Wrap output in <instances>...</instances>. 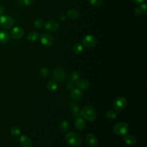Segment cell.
<instances>
[{
	"label": "cell",
	"instance_id": "484cf974",
	"mask_svg": "<svg viewBox=\"0 0 147 147\" xmlns=\"http://www.w3.org/2000/svg\"><path fill=\"white\" fill-rule=\"evenodd\" d=\"M106 117L107 119H114L117 117V111L115 110H109L106 113Z\"/></svg>",
	"mask_w": 147,
	"mask_h": 147
},
{
	"label": "cell",
	"instance_id": "5b68a950",
	"mask_svg": "<svg viewBox=\"0 0 147 147\" xmlns=\"http://www.w3.org/2000/svg\"><path fill=\"white\" fill-rule=\"evenodd\" d=\"M39 37L40 39L41 43L47 47H49L52 46L54 42L53 37L49 33H43Z\"/></svg>",
	"mask_w": 147,
	"mask_h": 147
},
{
	"label": "cell",
	"instance_id": "8fae6325",
	"mask_svg": "<svg viewBox=\"0 0 147 147\" xmlns=\"http://www.w3.org/2000/svg\"><path fill=\"white\" fill-rule=\"evenodd\" d=\"M10 34L13 39L18 40L23 37L24 35V30L20 27L16 26L11 29Z\"/></svg>",
	"mask_w": 147,
	"mask_h": 147
},
{
	"label": "cell",
	"instance_id": "ba28073f",
	"mask_svg": "<svg viewBox=\"0 0 147 147\" xmlns=\"http://www.w3.org/2000/svg\"><path fill=\"white\" fill-rule=\"evenodd\" d=\"M127 104L126 98L123 96H119L115 98L113 102V106L116 111H121L123 110Z\"/></svg>",
	"mask_w": 147,
	"mask_h": 147
},
{
	"label": "cell",
	"instance_id": "4fadbf2b",
	"mask_svg": "<svg viewBox=\"0 0 147 147\" xmlns=\"http://www.w3.org/2000/svg\"><path fill=\"white\" fill-rule=\"evenodd\" d=\"M75 85L80 90L85 91L88 89L90 87V83L86 79H78L76 82H75Z\"/></svg>",
	"mask_w": 147,
	"mask_h": 147
},
{
	"label": "cell",
	"instance_id": "44dd1931",
	"mask_svg": "<svg viewBox=\"0 0 147 147\" xmlns=\"http://www.w3.org/2000/svg\"><path fill=\"white\" fill-rule=\"evenodd\" d=\"M124 141L127 145H134L137 142V139L131 135H127L124 137Z\"/></svg>",
	"mask_w": 147,
	"mask_h": 147
},
{
	"label": "cell",
	"instance_id": "ffe728a7",
	"mask_svg": "<svg viewBox=\"0 0 147 147\" xmlns=\"http://www.w3.org/2000/svg\"><path fill=\"white\" fill-rule=\"evenodd\" d=\"M67 17L71 20L78 19L80 17V12L76 9H70L67 13Z\"/></svg>",
	"mask_w": 147,
	"mask_h": 147
},
{
	"label": "cell",
	"instance_id": "9c48e42d",
	"mask_svg": "<svg viewBox=\"0 0 147 147\" xmlns=\"http://www.w3.org/2000/svg\"><path fill=\"white\" fill-rule=\"evenodd\" d=\"M44 26L47 30L49 32H53L57 31L59 29V24H58V22H57L54 20H49L45 22Z\"/></svg>",
	"mask_w": 147,
	"mask_h": 147
},
{
	"label": "cell",
	"instance_id": "30bf717a",
	"mask_svg": "<svg viewBox=\"0 0 147 147\" xmlns=\"http://www.w3.org/2000/svg\"><path fill=\"white\" fill-rule=\"evenodd\" d=\"M69 109L70 110L72 115L75 118L80 116V111L79 109V105L75 100H72L69 103Z\"/></svg>",
	"mask_w": 147,
	"mask_h": 147
},
{
	"label": "cell",
	"instance_id": "f546056e",
	"mask_svg": "<svg viewBox=\"0 0 147 147\" xmlns=\"http://www.w3.org/2000/svg\"><path fill=\"white\" fill-rule=\"evenodd\" d=\"M39 74L41 77L47 78L48 76V75L49 74V71L47 68L43 67L40 69Z\"/></svg>",
	"mask_w": 147,
	"mask_h": 147
},
{
	"label": "cell",
	"instance_id": "4dcf8cb0",
	"mask_svg": "<svg viewBox=\"0 0 147 147\" xmlns=\"http://www.w3.org/2000/svg\"><path fill=\"white\" fill-rule=\"evenodd\" d=\"M88 1L92 6H99L103 4V0H88Z\"/></svg>",
	"mask_w": 147,
	"mask_h": 147
},
{
	"label": "cell",
	"instance_id": "83f0119b",
	"mask_svg": "<svg viewBox=\"0 0 147 147\" xmlns=\"http://www.w3.org/2000/svg\"><path fill=\"white\" fill-rule=\"evenodd\" d=\"M34 0H18V3L20 5H25L26 6H30L33 5Z\"/></svg>",
	"mask_w": 147,
	"mask_h": 147
},
{
	"label": "cell",
	"instance_id": "e0dca14e",
	"mask_svg": "<svg viewBox=\"0 0 147 147\" xmlns=\"http://www.w3.org/2000/svg\"><path fill=\"white\" fill-rule=\"evenodd\" d=\"M71 96L74 100L78 101L82 99L83 96V94L82 91L79 88H74L71 90Z\"/></svg>",
	"mask_w": 147,
	"mask_h": 147
},
{
	"label": "cell",
	"instance_id": "d6a6232c",
	"mask_svg": "<svg viewBox=\"0 0 147 147\" xmlns=\"http://www.w3.org/2000/svg\"><path fill=\"white\" fill-rule=\"evenodd\" d=\"M146 0H132V1L133 2H134L136 4H138V5H140L142 3H144V2H145Z\"/></svg>",
	"mask_w": 147,
	"mask_h": 147
},
{
	"label": "cell",
	"instance_id": "2e32d148",
	"mask_svg": "<svg viewBox=\"0 0 147 147\" xmlns=\"http://www.w3.org/2000/svg\"><path fill=\"white\" fill-rule=\"evenodd\" d=\"M147 11V5L145 3H142L137 6L134 9V14L136 16L146 14Z\"/></svg>",
	"mask_w": 147,
	"mask_h": 147
},
{
	"label": "cell",
	"instance_id": "52a82bcc",
	"mask_svg": "<svg viewBox=\"0 0 147 147\" xmlns=\"http://www.w3.org/2000/svg\"><path fill=\"white\" fill-rule=\"evenodd\" d=\"M53 78L56 82L62 83L65 78V71L60 67L55 68L53 71Z\"/></svg>",
	"mask_w": 147,
	"mask_h": 147
},
{
	"label": "cell",
	"instance_id": "ac0fdd59",
	"mask_svg": "<svg viewBox=\"0 0 147 147\" xmlns=\"http://www.w3.org/2000/svg\"><path fill=\"white\" fill-rule=\"evenodd\" d=\"M79 78H80V73L77 71H74L69 74L67 80L68 82H71L75 84V82L78 79H79Z\"/></svg>",
	"mask_w": 147,
	"mask_h": 147
},
{
	"label": "cell",
	"instance_id": "7a4b0ae2",
	"mask_svg": "<svg viewBox=\"0 0 147 147\" xmlns=\"http://www.w3.org/2000/svg\"><path fill=\"white\" fill-rule=\"evenodd\" d=\"M80 115L90 121H93L96 118V112L93 107L86 106L80 110Z\"/></svg>",
	"mask_w": 147,
	"mask_h": 147
},
{
	"label": "cell",
	"instance_id": "7402d4cb",
	"mask_svg": "<svg viewBox=\"0 0 147 147\" xmlns=\"http://www.w3.org/2000/svg\"><path fill=\"white\" fill-rule=\"evenodd\" d=\"M59 129L63 133L67 131L69 129V123L68 121L65 119L62 120L59 124Z\"/></svg>",
	"mask_w": 147,
	"mask_h": 147
},
{
	"label": "cell",
	"instance_id": "1f68e13d",
	"mask_svg": "<svg viewBox=\"0 0 147 147\" xmlns=\"http://www.w3.org/2000/svg\"><path fill=\"white\" fill-rule=\"evenodd\" d=\"M74 84L72 83H71V82H68L67 84V88L69 90H72L74 89Z\"/></svg>",
	"mask_w": 147,
	"mask_h": 147
},
{
	"label": "cell",
	"instance_id": "cb8c5ba5",
	"mask_svg": "<svg viewBox=\"0 0 147 147\" xmlns=\"http://www.w3.org/2000/svg\"><path fill=\"white\" fill-rule=\"evenodd\" d=\"M83 50V48L82 45L79 43V42H76L75 43L73 47H72V51L74 52V53L76 54V55H79L80 53H82V52Z\"/></svg>",
	"mask_w": 147,
	"mask_h": 147
},
{
	"label": "cell",
	"instance_id": "7c38bea8",
	"mask_svg": "<svg viewBox=\"0 0 147 147\" xmlns=\"http://www.w3.org/2000/svg\"><path fill=\"white\" fill-rule=\"evenodd\" d=\"M19 142L22 147H32V142L30 138L27 135H22L19 139Z\"/></svg>",
	"mask_w": 147,
	"mask_h": 147
},
{
	"label": "cell",
	"instance_id": "5bb4252c",
	"mask_svg": "<svg viewBox=\"0 0 147 147\" xmlns=\"http://www.w3.org/2000/svg\"><path fill=\"white\" fill-rule=\"evenodd\" d=\"M86 141L87 144L92 147H94L97 146L98 144V141L97 138L92 134H88L86 136Z\"/></svg>",
	"mask_w": 147,
	"mask_h": 147
},
{
	"label": "cell",
	"instance_id": "9a60e30c",
	"mask_svg": "<svg viewBox=\"0 0 147 147\" xmlns=\"http://www.w3.org/2000/svg\"><path fill=\"white\" fill-rule=\"evenodd\" d=\"M74 123L76 128L80 130H83L86 127V122L80 116H78L75 118Z\"/></svg>",
	"mask_w": 147,
	"mask_h": 147
},
{
	"label": "cell",
	"instance_id": "d6986e66",
	"mask_svg": "<svg viewBox=\"0 0 147 147\" xmlns=\"http://www.w3.org/2000/svg\"><path fill=\"white\" fill-rule=\"evenodd\" d=\"M10 34L5 30L0 31V43L6 44L10 40Z\"/></svg>",
	"mask_w": 147,
	"mask_h": 147
},
{
	"label": "cell",
	"instance_id": "d4e9b609",
	"mask_svg": "<svg viewBox=\"0 0 147 147\" xmlns=\"http://www.w3.org/2000/svg\"><path fill=\"white\" fill-rule=\"evenodd\" d=\"M47 88L49 91H54L57 88V84L55 80L49 81L47 84Z\"/></svg>",
	"mask_w": 147,
	"mask_h": 147
},
{
	"label": "cell",
	"instance_id": "6da1fadb",
	"mask_svg": "<svg viewBox=\"0 0 147 147\" xmlns=\"http://www.w3.org/2000/svg\"><path fill=\"white\" fill-rule=\"evenodd\" d=\"M66 142L73 146H79L82 144V138L80 136L74 131H69L65 136Z\"/></svg>",
	"mask_w": 147,
	"mask_h": 147
},
{
	"label": "cell",
	"instance_id": "603a6c76",
	"mask_svg": "<svg viewBox=\"0 0 147 147\" xmlns=\"http://www.w3.org/2000/svg\"><path fill=\"white\" fill-rule=\"evenodd\" d=\"M39 34L36 32H31L28 33L27 36V39L30 42H35L39 38Z\"/></svg>",
	"mask_w": 147,
	"mask_h": 147
},
{
	"label": "cell",
	"instance_id": "277c9868",
	"mask_svg": "<svg viewBox=\"0 0 147 147\" xmlns=\"http://www.w3.org/2000/svg\"><path fill=\"white\" fill-rule=\"evenodd\" d=\"M128 125L125 122H118L113 126V131L115 134L118 136H123L126 134L128 131Z\"/></svg>",
	"mask_w": 147,
	"mask_h": 147
},
{
	"label": "cell",
	"instance_id": "836d02e7",
	"mask_svg": "<svg viewBox=\"0 0 147 147\" xmlns=\"http://www.w3.org/2000/svg\"><path fill=\"white\" fill-rule=\"evenodd\" d=\"M4 11H5V10H4V8L0 5V16L3 15V14L4 13Z\"/></svg>",
	"mask_w": 147,
	"mask_h": 147
},
{
	"label": "cell",
	"instance_id": "3957f363",
	"mask_svg": "<svg viewBox=\"0 0 147 147\" xmlns=\"http://www.w3.org/2000/svg\"><path fill=\"white\" fill-rule=\"evenodd\" d=\"M14 24L13 18L9 15H2L0 16V27L3 29H10Z\"/></svg>",
	"mask_w": 147,
	"mask_h": 147
},
{
	"label": "cell",
	"instance_id": "f1b7e54d",
	"mask_svg": "<svg viewBox=\"0 0 147 147\" xmlns=\"http://www.w3.org/2000/svg\"><path fill=\"white\" fill-rule=\"evenodd\" d=\"M44 21L41 19V18H38V19H36L34 22V26L36 28H38V29H40V28H41L42 26H44Z\"/></svg>",
	"mask_w": 147,
	"mask_h": 147
},
{
	"label": "cell",
	"instance_id": "8992f818",
	"mask_svg": "<svg viewBox=\"0 0 147 147\" xmlns=\"http://www.w3.org/2000/svg\"><path fill=\"white\" fill-rule=\"evenodd\" d=\"M82 42L84 46L88 48H92L95 47L97 44V40L92 35L88 34L82 38Z\"/></svg>",
	"mask_w": 147,
	"mask_h": 147
},
{
	"label": "cell",
	"instance_id": "4316f807",
	"mask_svg": "<svg viewBox=\"0 0 147 147\" xmlns=\"http://www.w3.org/2000/svg\"><path fill=\"white\" fill-rule=\"evenodd\" d=\"M21 133V130L18 126H13L10 129V134L14 136L17 137L20 136Z\"/></svg>",
	"mask_w": 147,
	"mask_h": 147
}]
</instances>
